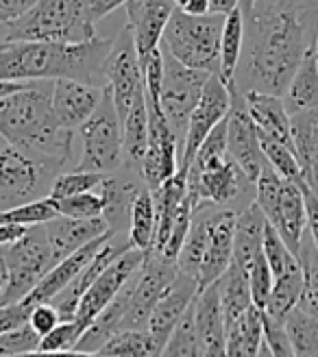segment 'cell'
<instances>
[{
  "label": "cell",
  "mask_w": 318,
  "mask_h": 357,
  "mask_svg": "<svg viewBox=\"0 0 318 357\" xmlns=\"http://www.w3.org/2000/svg\"><path fill=\"white\" fill-rule=\"evenodd\" d=\"M35 81H20V79H0V96H7L13 92H20V89L31 87Z\"/></svg>",
  "instance_id": "57"
},
{
  "label": "cell",
  "mask_w": 318,
  "mask_h": 357,
  "mask_svg": "<svg viewBox=\"0 0 318 357\" xmlns=\"http://www.w3.org/2000/svg\"><path fill=\"white\" fill-rule=\"evenodd\" d=\"M129 242L135 248H142L146 253L153 236H155V203H153V192L144 188L135 196V201L131 205V220H129Z\"/></svg>",
  "instance_id": "37"
},
{
  "label": "cell",
  "mask_w": 318,
  "mask_h": 357,
  "mask_svg": "<svg viewBox=\"0 0 318 357\" xmlns=\"http://www.w3.org/2000/svg\"><path fill=\"white\" fill-rule=\"evenodd\" d=\"M129 246H131L129 238H127V240H122L118 234L112 236L107 242H105V244L98 248L96 255L81 268V273H79L73 281H70L57 296H52V298H50L52 305L57 307L61 320H73V318H75V314H77V310H79V303H81V296L87 292V288H90V285L94 283V279H96V277H98V275L105 271V268H107L120 253H125Z\"/></svg>",
  "instance_id": "19"
},
{
  "label": "cell",
  "mask_w": 318,
  "mask_h": 357,
  "mask_svg": "<svg viewBox=\"0 0 318 357\" xmlns=\"http://www.w3.org/2000/svg\"><path fill=\"white\" fill-rule=\"evenodd\" d=\"M176 273H179L176 261L166 259L164 255L146 253L144 264L137 273L135 290L129 303V310L125 318H122L120 329H146L155 303L166 292Z\"/></svg>",
  "instance_id": "12"
},
{
  "label": "cell",
  "mask_w": 318,
  "mask_h": 357,
  "mask_svg": "<svg viewBox=\"0 0 318 357\" xmlns=\"http://www.w3.org/2000/svg\"><path fill=\"white\" fill-rule=\"evenodd\" d=\"M236 220L238 209L234 207H216L214 222H211V234L205 248V255L199 271V290L207 288L218 281L232 264L234 257V236H236Z\"/></svg>",
  "instance_id": "18"
},
{
  "label": "cell",
  "mask_w": 318,
  "mask_h": 357,
  "mask_svg": "<svg viewBox=\"0 0 318 357\" xmlns=\"http://www.w3.org/2000/svg\"><path fill=\"white\" fill-rule=\"evenodd\" d=\"M220 292V305L225 314V325L234 320L251 305V283H249V271H244L238 264H229L225 275L216 281Z\"/></svg>",
  "instance_id": "33"
},
{
  "label": "cell",
  "mask_w": 318,
  "mask_h": 357,
  "mask_svg": "<svg viewBox=\"0 0 318 357\" xmlns=\"http://www.w3.org/2000/svg\"><path fill=\"white\" fill-rule=\"evenodd\" d=\"M107 85L112 89L114 105L120 122L131 112V107L146 96L144 92V75L139 55L133 42L131 31L125 26L114 40L109 59H107Z\"/></svg>",
  "instance_id": "11"
},
{
  "label": "cell",
  "mask_w": 318,
  "mask_h": 357,
  "mask_svg": "<svg viewBox=\"0 0 318 357\" xmlns=\"http://www.w3.org/2000/svg\"><path fill=\"white\" fill-rule=\"evenodd\" d=\"M249 283H251V298H253V305H257L259 310H266V303L273 290V271L264 257V251H259L251 264V271H249Z\"/></svg>",
  "instance_id": "49"
},
{
  "label": "cell",
  "mask_w": 318,
  "mask_h": 357,
  "mask_svg": "<svg viewBox=\"0 0 318 357\" xmlns=\"http://www.w3.org/2000/svg\"><path fill=\"white\" fill-rule=\"evenodd\" d=\"M262 316H264V310H259L251 303L234 323L227 325V355H234V357L259 355V344L264 340Z\"/></svg>",
  "instance_id": "31"
},
{
  "label": "cell",
  "mask_w": 318,
  "mask_h": 357,
  "mask_svg": "<svg viewBox=\"0 0 318 357\" xmlns=\"http://www.w3.org/2000/svg\"><path fill=\"white\" fill-rule=\"evenodd\" d=\"M105 87L90 85L77 79H55L52 83V112H55L61 127L79 129L81 124L94 114L103 98Z\"/></svg>",
  "instance_id": "20"
},
{
  "label": "cell",
  "mask_w": 318,
  "mask_h": 357,
  "mask_svg": "<svg viewBox=\"0 0 318 357\" xmlns=\"http://www.w3.org/2000/svg\"><path fill=\"white\" fill-rule=\"evenodd\" d=\"M314 42L305 50L301 63H298L292 81L288 83L286 92H284L286 94L284 102H286V109L290 116L318 107V66H316Z\"/></svg>",
  "instance_id": "30"
},
{
  "label": "cell",
  "mask_w": 318,
  "mask_h": 357,
  "mask_svg": "<svg viewBox=\"0 0 318 357\" xmlns=\"http://www.w3.org/2000/svg\"><path fill=\"white\" fill-rule=\"evenodd\" d=\"M218 205L211 203H203L197 207V211L192 213V222H190V231L186 236V242L181 246V253L176 257V268L181 273L199 277L201 271V261L205 255V248L209 242V234H211V222H214V211Z\"/></svg>",
  "instance_id": "28"
},
{
  "label": "cell",
  "mask_w": 318,
  "mask_h": 357,
  "mask_svg": "<svg viewBox=\"0 0 318 357\" xmlns=\"http://www.w3.org/2000/svg\"><path fill=\"white\" fill-rule=\"evenodd\" d=\"M264 225H266V218H264V213L255 205V201L251 205H246L242 211H238L232 261L242 266L244 271H251V264H253L255 255L262 251Z\"/></svg>",
  "instance_id": "29"
},
{
  "label": "cell",
  "mask_w": 318,
  "mask_h": 357,
  "mask_svg": "<svg viewBox=\"0 0 318 357\" xmlns=\"http://www.w3.org/2000/svg\"><path fill=\"white\" fill-rule=\"evenodd\" d=\"M125 3L127 0H90V13H92L94 20H100V17L109 15L112 11H116Z\"/></svg>",
  "instance_id": "56"
},
{
  "label": "cell",
  "mask_w": 318,
  "mask_h": 357,
  "mask_svg": "<svg viewBox=\"0 0 318 357\" xmlns=\"http://www.w3.org/2000/svg\"><path fill=\"white\" fill-rule=\"evenodd\" d=\"M40 340L42 337L35 333V329L29 323H24L22 327L0 333V357L40 353Z\"/></svg>",
  "instance_id": "48"
},
{
  "label": "cell",
  "mask_w": 318,
  "mask_h": 357,
  "mask_svg": "<svg viewBox=\"0 0 318 357\" xmlns=\"http://www.w3.org/2000/svg\"><path fill=\"white\" fill-rule=\"evenodd\" d=\"M262 251L264 257H266L273 277L284 275L288 268H292L294 264H298V257L290 251L288 244L284 242V238L279 236V231L266 220L264 225V240H262Z\"/></svg>",
  "instance_id": "44"
},
{
  "label": "cell",
  "mask_w": 318,
  "mask_h": 357,
  "mask_svg": "<svg viewBox=\"0 0 318 357\" xmlns=\"http://www.w3.org/2000/svg\"><path fill=\"white\" fill-rule=\"evenodd\" d=\"M188 3H190V0H174V5L179 7V9H183V7H186Z\"/></svg>",
  "instance_id": "61"
},
{
  "label": "cell",
  "mask_w": 318,
  "mask_h": 357,
  "mask_svg": "<svg viewBox=\"0 0 318 357\" xmlns=\"http://www.w3.org/2000/svg\"><path fill=\"white\" fill-rule=\"evenodd\" d=\"M90 0H38L24 15L0 22V40L85 42L96 38Z\"/></svg>",
  "instance_id": "4"
},
{
  "label": "cell",
  "mask_w": 318,
  "mask_h": 357,
  "mask_svg": "<svg viewBox=\"0 0 318 357\" xmlns=\"http://www.w3.org/2000/svg\"><path fill=\"white\" fill-rule=\"evenodd\" d=\"M7 281H9L7 261H5V255H0V301H3V296H5V290H7Z\"/></svg>",
  "instance_id": "60"
},
{
  "label": "cell",
  "mask_w": 318,
  "mask_h": 357,
  "mask_svg": "<svg viewBox=\"0 0 318 357\" xmlns=\"http://www.w3.org/2000/svg\"><path fill=\"white\" fill-rule=\"evenodd\" d=\"M46 238L50 242L52 255L55 261L68 257L70 253H75L77 248L85 246L87 242H92L100 238L103 234H107L109 225L103 216L98 218H70V216H55L52 220L44 222Z\"/></svg>",
  "instance_id": "24"
},
{
  "label": "cell",
  "mask_w": 318,
  "mask_h": 357,
  "mask_svg": "<svg viewBox=\"0 0 318 357\" xmlns=\"http://www.w3.org/2000/svg\"><path fill=\"white\" fill-rule=\"evenodd\" d=\"M222 26L225 13L190 15L176 7L164 29L162 48L188 68L218 75Z\"/></svg>",
  "instance_id": "5"
},
{
  "label": "cell",
  "mask_w": 318,
  "mask_h": 357,
  "mask_svg": "<svg viewBox=\"0 0 318 357\" xmlns=\"http://www.w3.org/2000/svg\"><path fill=\"white\" fill-rule=\"evenodd\" d=\"M144 251L142 248L129 246L125 253H120L105 271L94 279V283L87 288V292L81 296L79 310L75 314L77 325L85 331V327L98 316V312L107 305V303L122 290L125 285L139 268L144 264Z\"/></svg>",
  "instance_id": "13"
},
{
  "label": "cell",
  "mask_w": 318,
  "mask_h": 357,
  "mask_svg": "<svg viewBox=\"0 0 318 357\" xmlns=\"http://www.w3.org/2000/svg\"><path fill=\"white\" fill-rule=\"evenodd\" d=\"M29 314H31V305H26L24 301L0 305V333H7L29 323Z\"/></svg>",
  "instance_id": "52"
},
{
  "label": "cell",
  "mask_w": 318,
  "mask_h": 357,
  "mask_svg": "<svg viewBox=\"0 0 318 357\" xmlns=\"http://www.w3.org/2000/svg\"><path fill=\"white\" fill-rule=\"evenodd\" d=\"M292 144L305 183L318 196V107L290 116Z\"/></svg>",
  "instance_id": "27"
},
{
  "label": "cell",
  "mask_w": 318,
  "mask_h": 357,
  "mask_svg": "<svg viewBox=\"0 0 318 357\" xmlns=\"http://www.w3.org/2000/svg\"><path fill=\"white\" fill-rule=\"evenodd\" d=\"M251 188H255V183L246 178L232 155H225L222 159L199 168H188V192L194 211L203 203L229 207L240 201L244 194H249Z\"/></svg>",
  "instance_id": "10"
},
{
  "label": "cell",
  "mask_w": 318,
  "mask_h": 357,
  "mask_svg": "<svg viewBox=\"0 0 318 357\" xmlns=\"http://www.w3.org/2000/svg\"><path fill=\"white\" fill-rule=\"evenodd\" d=\"M96 355L107 357H149L157 355L153 337L146 329H120L107 342H105Z\"/></svg>",
  "instance_id": "39"
},
{
  "label": "cell",
  "mask_w": 318,
  "mask_h": 357,
  "mask_svg": "<svg viewBox=\"0 0 318 357\" xmlns=\"http://www.w3.org/2000/svg\"><path fill=\"white\" fill-rule=\"evenodd\" d=\"M0 22H5V17H3V13H0Z\"/></svg>",
  "instance_id": "63"
},
{
  "label": "cell",
  "mask_w": 318,
  "mask_h": 357,
  "mask_svg": "<svg viewBox=\"0 0 318 357\" xmlns=\"http://www.w3.org/2000/svg\"><path fill=\"white\" fill-rule=\"evenodd\" d=\"M232 109V92H229L227 83L218 75H209L203 94L194 107V112L188 122V131L183 139L181 162L179 168H190L194 155H197L201 142L207 137V133L216 127L220 120H225Z\"/></svg>",
  "instance_id": "15"
},
{
  "label": "cell",
  "mask_w": 318,
  "mask_h": 357,
  "mask_svg": "<svg viewBox=\"0 0 318 357\" xmlns=\"http://www.w3.org/2000/svg\"><path fill=\"white\" fill-rule=\"evenodd\" d=\"M112 46L114 40L98 35L85 42L0 40V79H77L105 87Z\"/></svg>",
  "instance_id": "2"
},
{
  "label": "cell",
  "mask_w": 318,
  "mask_h": 357,
  "mask_svg": "<svg viewBox=\"0 0 318 357\" xmlns=\"http://www.w3.org/2000/svg\"><path fill=\"white\" fill-rule=\"evenodd\" d=\"M197 294H199L197 277L186 275L179 271L176 277L172 279V283L166 288V292L155 303L151 318H149V325H146V331L153 337L157 355H162L174 325L181 320V316L192 305V301L197 298Z\"/></svg>",
  "instance_id": "16"
},
{
  "label": "cell",
  "mask_w": 318,
  "mask_h": 357,
  "mask_svg": "<svg viewBox=\"0 0 318 357\" xmlns=\"http://www.w3.org/2000/svg\"><path fill=\"white\" fill-rule=\"evenodd\" d=\"M301 288H303V271H301V264H294L284 275L275 277L273 290H271L266 310L264 312L284 320L288 316V312L298 305Z\"/></svg>",
  "instance_id": "35"
},
{
  "label": "cell",
  "mask_w": 318,
  "mask_h": 357,
  "mask_svg": "<svg viewBox=\"0 0 318 357\" xmlns=\"http://www.w3.org/2000/svg\"><path fill=\"white\" fill-rule=\"evenodd\" d=\"M207 79L209 73H205V70L188 68L181 61H176L168 50H164V75H162L159 102H162L164 116L170 124V129L179 137L181 146L186 139L190 116L203 94Z\"/></svg>",
  "instance_id": "9"
},
{
  "label": "cell",
  "mask_w": 318,
  "mask_h": 357,
  "mask_svg": "<svg viewBox=\"0 0 318 357\" xmlns=\"http://www.w3.org/2000/svg\"><path fill=\"white\" fill-rule=\"evenodd\" d=\"M262 325H264V342L268 344L273 357H292L294 355L292 342L286 331V320L275 318L264 312Z\"/></svg>",
  "instance_id": "50"
},
{
  "label": "cell",
  "mask_w": 318,
  "mask_h": 357,
  "mask_svg": "<svg viewBox=\"0 0 318 357\" xmlns=\"http://www.w3.org/2000/svg\"><path fill=\"white\" fill-rule=\"evenodd\" d=\"M240 5L244 46L234 85L240 92L257 89L281 96L316 40L318 24L279 0H240Z\"/></svg>",
  "instance_id": "1"
},
{
  "label": "cell",
  "mask_w": 318,
  "mask_h": 357,
  "mask_svg": "<svg viewBox=\"0 0 318 357\" xmlns=\"http://www.w3.org/2000/svg\"><path fill=\"white\" fill-rule=\"evenodd\" d=\"M296 257L303 271V288H301V296H298L296 307H301L303 312L318 318V248L308 229L301 238V248H298Z\"/></svg>",
  "instance_id": "36"
},
{
  "label": "cell",
  "mask_w": 318,
  "mask_h": 357,
  "mask_svg": "<svg viewBox=\"0 0 318 357\" xmlns=\"http://www.w3.org/2000/svg\"><path fill=\"white\" fill-rule=\"evenodd\" d=\"M83 153L79 159V170L112 174L125 168V151H122V124L114 105L109 85H105L103 98L94 114L81 127Z\"/></svg>",
  "instance_id": "7"
},
{
  "label": "cell",
  "mask_w": 318,
  "mask_h": 357,
  "mask_svg": "<svg viewBox=\"0 0 318 357\" xmlns=\"http://www.w3.org/2000/svg\"><path fill=\"white\" fill-rule=\"evenodd\" d=\"M162 355H168V357H172V355L197 357V355H201L197 323H194V301H192V305L186 310V314L181 316L179 323L174 325Z\"/></svg>",
  "instance_id": "43"
},
{
  "label": "cell",
  "mask_w": 318,
  "mask_h": 357,
  "mask_svg": "<svg viewBox=\"0 0 318 357\" xmlns=\"http://www.w3.org/2000/svg\"><path fill=\"white\" fill-rule=\"evenodd\" d=\"M38 0H0V13H3L5 22L15 20V17L24 15Z\"/></svg>",
  "instance_id": "54"
},
{
  "label": "cell",
  "mask_w": 318,
  "mask_h": 357,
  "mask_svg": "<svg viewBox=\"0 0 318 357\" xmlns=\"http://www.w3.org/2000/svg\"><path fill=\"white\" fill-rule=\"evenodd\" d=\"M52 83L42 79L20 92L0 96V137L11 146L68 164L75 131L61 127L52 112Z\"/></svg>",
  "instance_id": "3"
},
{
  "label": "cell",
  "mask_w": 318,
  "mask_h": 357,
  "mask_svg": "<svg viewBox=\"0 0 318 357\" xmlns=\"http://www.w3.org/2000/svg\"><path fill=\"white\" fill-rule=\"evenodd\" d=\"M105 178L103 172H90V170H75V172H59L52 178V185L48 196L52 199H68L83 192H92L98 188V183Z\"/></svg>",
  "instance_id": "45"
},
{
  "label": "cell",
  "mask_w": 318,
  "mask_h": 357,
  "mask_svg": "<svg viewBox=\"0 0 318 357\" xmlns=\"http://www.w3.org/2000/svg\"><path fill=\"white\" fill-rule=\"evenodd\" d=\"M146 188L142 174L137 170L125 166L118 172L105 174V178L98 183L96 192L103 196V218L107 220L109 229L116 231L120 236L122 231H129V220H131V205L135 201V196Z\"/></svg>",
  "instance_id": "17"
},
{
  "label": "cell",
  "mask_w": 318,
  "mask_h": 357,
  "mask_svg": "<svg viewBox=\"0 0 318 357\" xmlns=\"http://www.w3.org/2000/svg\"><path fill=\"white\" fill-rule=\"evenodd\" d=\"M61 323V316L57 312V307L52 305L50 301L46 303H38V305L31 307V314H29V325L35 329L40 337L46 335L48 331H52L57 325Z\"/></svg>",
  "instance_id": "51"
},
{
  "label": "cell",
  "mask_w": 318,
  "mask_h": 357,
  "mask_svg": "<svg viewBox=\"0 0 318 357\" xmlns=\"http://www.w3.org/2000/svg\"><path fill=\"white\" fill-rule=\"evenodd\" d=\"M83 329L77 325V320H61V323L42 335L40 340V353H75V347L79 342Z\"/></svg>",
  "instance_id": "47"
},
{
  "label": "cell",
  "mask_w": 318,
  "mask_h": 357,
  "mask_svg": "<svg viewBox=\"0 0 318 357\" xmlns=\"http://www.w3.org/2000/svg\"><path fill=\"white\" fill-rule=\"evenodd\" d=\"M181 11L190 15H205V13H211V5H209V0H190Z\"/></svg>",
  "instance_id": "58"
},
{
  "label": "cell",
  "mask_w": 318,
  "mask_h": 357,
  "mask_svg": "<svg viewBox=\"0 0 318 357\" xmlns=\"http://www.w3.org/2000/svg\"><path fill=\"white\" fill-rule=\"evenodd\" d=\"M244 46V13L242 5L234 7L225 15V26L220 35V73L218 77L227 83V87H232L236 81V70L240 63Z\"/></svg>",
  "instance_id": "34"
},
{
  "label": "cell",
  "mask_w": 318,
  "mask_h": 357,
  "mask_svg": "<svg viewBox=\"0 0 318 357\" xmlns=\"http://www.w3.org/2000/svg\"><path fill=\"white\" fill-rule=\"evenodd\" d=\"M209 5H211V13H229L234 7L240 5V0H209Z\"/></svg>",
  "instance_id": "59"
},
{
  "label": "cell",
  "mask_w": 318,
  "mask_h": 357,
  "mask_svg": "<svg viewBox=\"0 0 318 357\" xmlns=\"http://www.w3.org/2000/svg\"><path fill=\"white\" fill-rule=\"evenodd\" d=\"M122 124V151H125V166L142 174V159L149 144V107L146 96L137 100Z\"/></svg>",
  "instance_id": "32"
},
{
  "label": "cell",
  "mask_w": 318,
  "mask_h": 357,
  "mask_svg": "<svg viewBox=\"0 0 318 357\" xmlns=\"http://www.w3.org/2000/svg\"><path fill=\"white\" fill-rule=\"evenodd\" d=\"M284 320L294 355L318 357V318L303 312L301 307H294Z\"/></svg>",
  "instance_id": "38"
},
{
  "label": "cell",
  "mask_w": 318,
  "mask_h": 357,
  "mask_svg": "<svg viewBox=\"0 0 318 357\" xmlns=\"http://www.w3.org/2000/svg\"><path fill=\"white\" fill-rule=\"evenodd\" d=\"M279 3L292 7L294 11L303 13L312 22L318 24V0H279Z\"/></svg>",
  "instance_id": "55"
},
{
  "label": "cell",
  "mask_w": 318,
  "mask_h": 357,
  "mask_svg": "<svg viewBox=\"0 0 318 357\" xmlns=\"http://www.w3.org/2000/svg\"><path fill=\"white\" fill-rule=\"evenodd\" d=\"M273 227L279 231L288 248L298 255L301 248V238L308 229V209H305V196H303V183H294L284 178L281 183V201H279V213Z\"/></svg>",
  "instance_id": "26"
},
{
  "label": "cell",
  "mask_w": 318,
  "mask_h": 357,
  "mask_svg": "<svg viewBox=\"0 0 318 357\" xmlns=\"http://www.w3.org/2000/svg\"><path fill=\"white\" fill-rule=\"evenodd\" d=\"M127 29L133 35L137 55L144 57L146 52L162 44L164 29L174 13V0H127Z\"/></svg>",
  "instance_id": "21"
},
{
  "label": "cell",
  "mask_w": 318,
  "mask_h": 357,
  "mask_svg": "<svg viewBox=\"0 0 318 357\" xmlns=\"http://www.w3.org/2000/svg\"><path fill=\"white\" fill-rule=\"evenodd\" d=\"M314 52H316V66H318V33H316V42H314Z\"/></svg>",
  "instance_id": "62"
},
{
  "label": "cell",
  "mask_w": 318,
  "mask_h": 357,
  "mask_svg": "<svg viewBox=\"0 0 318 357\" xmlns=\"http://www.w3.org/2000/svg\"><path fill=\"white\" fill-rule=\"evenodd\" d=\"M66 164L17 146H0V211L48 196L52 178Z\"/></svg>",
  "instance_id": "6"
},
{
  "label": "cell",
  "mask_w": 318,
  "mask_h": 357,
  "mask_svg": "<svg viewBox=\"0 0 318 357\" xmlns=\"http://www.w3.org/2000/svg\"><path fill=\"white\" fill-rule=\"evenodd\" d=\"M229 92H232V109L227 116V151L238 162L246 178L255 183V178L266 164V157L259 146L257 127L246 109L244 94L236 85L229 87Z\"/></svg>",
  "instance_id": "14"
},
{
  "label": "cell",
  "mask_w": 318,
  "mask_h": 357,
  "mask_svg": "<svg viewBox=\"0 0 318 357\" xmlns=\"http://www.w3.org/2000/svg\"><path fill=\"white\" fill-rule=\"evenodd\" d=\"M112 236H116V231H107V234H103L100 238H96V240H92V242H87L85 246H81V248H77L75 253H70L68 257H63V259H59L55 266L50 268V271L38 281V285L22 298L26 305H38V303H46V301H50L52 296H57L66 285L73 281L79 273H81V268L90 261L94 255H96V251L98 248L107 242Z\"/></svg>",
  "instance_id": "23"
},
{
  "label": "cell",
  "mask_w": 318,
  "mask_h": 357,
  "mask_svg": "<svg viewBox=\"0 0 318 357\" xmlns=\"http://www.w3.org/2000/svg\"><path fill=\"white\" fill-rule=\"evenodd\" d=\"M281 183H284V176H281L268 162L264 164L259 176L255 178V205L262 209L264 218L271 225L277 220L279 213V201H281Z\"/></svg>",
  "instance_id": "42"
},
{
  "label": "cell",
  "mask_w": 318,
  "mask_h": 357,
  "mask_svg": "<svg viewBox=\"0 0 318 357\" xmlns=\"http://www.w3.org/2000/svg\"><path fill=\"white\" fill-rule=\"evenodd\" d=\"M257 135H259V146L264 151V157H266V162L284 176L288 181H294V183H305L303 178V172H301V166H298V159L294 155V151L286 144H281L279 139L266 135L264 131L257 129Z\"/></svg>",
  "instance_id": "40"
},
{
  "label": "cell",
  "mask_w": 318,
  "mask_h": 357,
  "mask_svg": "<svg viewBox=\"0 0 318 357\" xmlns=\"http://www.w3.org/2000/svg\"><path fill=\"white\" fill-rule=\"evenodd\" d=\"M55 203L61 216H70V218H98L103 216L105 209L103 196L96 190L68 196V199H55Z\"/></svg>",
  "instance_id": "46"
},
{
  "label": "cell",
  "mask_w": 318,
  "mask_h": 357,
  "mask_svg": "<svg viewBox=\"0 0 318 357\" xmlns=\"http://www.w3.org/2000/svg\"><path fill=\"white\" fill-rule=\"evenodd\" d=\"M194 323H197L201 355H227V325L216 281L201 288L194 298Z\"/></svg>",
  "instance_id": "22"
},
{
  "label": "cell",
  "mask_w": 318,
  "mask_h": 357,
  "mask_svg": "<svg viewBox=\"0 0 318 357\" xmlns=\"http://www.w3.org/2000/svg\"><path fill=\"white\" fill-rule=\"evenodd\" d=\"M26 229L29 227H22V225L0 222V255H5L7 248L26 234Z\"/></svg>",
  "instance_id": "53"
},
{
  "label": "cell",
  "mask_w": 318,
  "mask_h": 357,
  "mask_svg": "<svg viewBox=\"0 0 318 357\" xmlns=\"http://www.w3.org/2000/svg\"><path fill=\"white\" fill-rule=\"evenodd\" d=\"M55 216H59L55 199H52V196H42V199H33L29 203L0 211V222L33 227V225H44Z\"/></svg>",
  "instance_id": "41"
},
{
  "label": "cell",
  "mask_w": 318,
  "mask_h": 357,
  "mask_svg": "<svg viewBox=\"0 0 318 357\" xmlns=\"http://www.w3.org/2000/svg\"><path fill=\"white\" fill-rule=\"evenodd\" d=\"M5 261L9 271V281L0 305L22 301L38 285V281L57 264L50 242L46 238L44 225L29 227L26 234L5 251Z\"/></svg>",
  "instance_id": "8"
},
{
  "label": "cell",
  "mask_w": 318,
  "mask_h": 357,
  "mask_svg": "<svg viewBox=\"0 0 318 357\" xmlns=\"http://www.w3.org/2000/svg\"><path fill=\"white\" fill-rule=\"evenodd\" d=\"M242 94H244L246 109H249V116L253 118L255 127L294 151L292 120H290V114L286 109L284 98H281L279 94L257 92V89H246V92H242Z\"/></svg>",
  "instance_id": "25"
}]
</instances>
